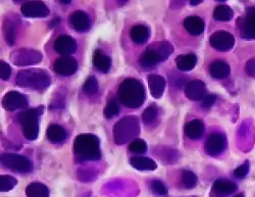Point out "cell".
I'll return each mask as SVG.
<instances>
[{"label":"cell","mask_w":255,"mask_h":197,"mask_svg":"<svg viewBox=\"0 0 255 197\" xmlns=\"http://www.w3.org/2000/svg\"><path fill=\"white\" fill-rule=\"evenodd\" d=\"M74 153L77 161H98L101 158L100 141L92 134H82L75 138Z\"/></svg>","instance_id":"6da1fadb"},{"label":"cell","mask_w":255,"mask_h":197,"mask_svg":"<svg viewBox=\"0 0 255 197\" xmlns=\"http://www.w3.org/2000/svg\"><path fill=\"white\" fill-rule=\"evenodd\" d=\"M118 95L124 105L139 108L145 101L144 86L136 79H127L120 85Z\"/></svg>","instance_id":"7a4b0ae2"},{"label":"cell","mask_w":255,"mask_h":197,"mask_svg":"<svg viewBox=\"0 0 255 197\" xmlns=\"http://www.w3.org/2000/svg\"><path fill=\"white\" fill-rule=\"evenodd\" d=\"M173 52L174 46L169 42H155L141 54L139 63L144 69H152L157 63L167 59Z\"/></svg>","instance_id":"3957f363"},{"label":"cell","mask_w":255,"mask_h":197,"mask_svg":"<svg viewBox=\"0 0 255 197\" xmlns=\"http://www.w3.org/2000/svg\"><path fill=\"white\" fill-rule=\"evenodd\" d=\"M15 82L19 87L43 91L50 86L51 79L49 74L43 70L29 69L19 71Z\"/></svg>","instance_id":"277c9868"},{"label":"cell","mask_w":255,"mask_h":197,"mask_svg":"<svg viewBox=\"0 0 255 197\" xmlns=\"http://www.w3.org/2000/svg\"><path fill=\"white\" fill-rule=\"evenodd\" d=\"M140 133V123L137 117L128 116L120 120L114 127V140L116 144L123 145L135 138Z\"/></svg>","instance_id":"5b68a950"},{"label":"cell","mask_w":255,"mask_h":197,"mask_svg":"<svg viewBox=\"0 0 255 197\" xmlns=\"http://www.w3.org/2000/svg\"><path fill=\"white\" fill-rule=\"evenodd\" d=\"M44 107L39 106L28 109L18 115V120L23 128L24 136L28 140H35L39 135V119L43 114Z\"/></svg>","instance_id":"8992f818"},{"label":"cell","mask_w":255,"mask_h":197,"mask_svg":"<svg viewBox=\"0 0 255 197\" xmlns=\"http://www.w3.org/2000/svg\"><path fill=\"white\" fill-rule=\"evenodd\" d=\"M1 164L4 168L20 174L29 173L33 168L32 163L27 158L18 155H12V153H4V155H2Z\"/></svg>","instance_id":"52a82bcc"},{"label":"cell","mask_w":255,"mask_h":197,"mask_svg":"<svg viewBox=\"0 0 255 197\" xmlns=\"http://www.w3.org/2000/svg\"><path fill=\"white\" fill-rule=\"evenodd\" d=\"M42 54L34 49L22 48L15 50L10 54L11 61L18 67H26V65L37 64L42 60Z\"/></svg>","instance_id":"ba28073f"},{"label":"cell","mask_w":255,"mask_h":197,"mask_svg":"<svg viewBox=\"0 0 255 197\" xmlns=\"http://www.w3.org/2000/svg\"><path fill=\"white\" fill-rule=\"evenodd\" d=\"M210 45L219 51H229L235 45V38L226 31H219L209 38Z\"/></svg>","instance_id":"9c48e42d"},{"label":"cell","mask_w":255,"mask_h":197,"mask_svg":"<svg viewBox=\"0 0 255 197\" xmlns=\"http://www.w3.org/2000/svg\"><path fill=\"white\" fill-rule=\"evenodd\" d=\"M28 104L27 96L17 91H8L2 98V106L8 112L26 108Z\"/></svg>","instance_id":"30bf717a"},{"label":"cell","mask_w":255,"mask_h":197,"mask_svg":"<svg viewBox=\"0 0 255 197\" xmlns=\"http://www.w3.org/2000/svg\"><path fill=\"white\" fill-rule=\"evenodd\" d=\"M227 139L223 134H211L205 142V152L210 157H217L225 150Z\"/></svg>","instance_id":"8fae6325"},{"label":"cell","mask_w":255,"mask_h":197,"mask_svg":"<svg viewBox=\"0 0 255 197\" xmlns=\"http://www.w3.org/2000/svg\"><path fill=\"white\" fill-rule=\"evenodd\" d=\"M54 71L60 76H72L78 70V62L72 56H62L55 60L54 62Z\"/></svg>","instance_id":"7c38bea8"},{"label":"cell","mask_w":255,"mask_h":197,"mask_svg":"<svg viewBox=\"0 0 255 197\" xmlns=\"http://www.w3.org/2000/svg\"><path fill=\"white\" fill-rule=\"evenodd\" d=\"M22 13L27 17H45L49 14V8L42 1H30L26 2L22 8Z\"/></svg>","instance_id":"4fadbf2b"},{"label":"cell","mask_w":255,"mask_h":197,"mask_svg":"<svg viewBox=\"0 0 255 197\" xmlns=\"http://www.w3.org/2000/svg\"><path fill=\"white\" fill-rule=\"evenodd\" d=\"M240 33L244 39H255V7L247 9L240 26Z\"/></svg>","instance_id":"5bb4252c"},{"label":"cell","mask_w":255,"mask_h":197,"mask_svg":"<svg viewBox=\"0 0 255 197\" xmlns=\"http://www.w3.org/2000/svg\"><path fill=\"white\" fill-rule=\"evenodd\" d=\"M54 50L61 55L70 56L76 52L77 43L72 37L68 35H61L54 42Z\"/></svg>","instance_id":"9a60e30c"},{"label":"cell","mask_w":255,"mask_h":197,"mask_svg":"<svg viewBox=\"0 0 255 197\" xmlns=\"http://www.w3.org/2000/svg\"><path fill=\"white\" fill-rule=\"evenodd\" d=\"M206 86L200 80L191 81L185 89L186 96L193 101L203 100L206 97Z\"/></svg>","instance_id":"2e32d148"},{"label":"cell","mask_w":255,"mask_h":197,"mask_svg":"<svg viewBox=\"0 0 255 197\" xmlns=\"http://www.w3.org/2000/svg\"><path fill=\"white\" fill-rule=\"evenodd\" d=\"M237 190V185L227 179L217 180L211 188L212 197H225L233 194Z\"/></svg>","instance_id":"e0dca14e"},{"label":"cell","mask_w":255,"mask_h":197,"mask_svg":"<svg viewBox=\"0 0 255 197\" xmlns=\"http://www.w3.org/2000/svg\"><path fill=\"white\" fill-rule=\"evenodd\" d=\"M70 21L73 28L79 32L88 31L91 27V21L88 14L82 10L73 12L70 16Z\"/></svg>","instance_id":"ac0fdd59"},{"label":"cell","mask_w":255,"mask_h":197,"mask_svg":"<svg viewBox=\"0 0 255 197\" xmlns=\"http://www.w3.org/2000/svg\"><path fill=\"white\" fill-rule=\"evenodd\" d=\"M183 25L186 31L193 36H198L202 34L205 27L204 21L198 16H188L187 18H185Z\"/></svg>","instance_id":"d6986e66"},{"label":"cell","mask_w":255,"mask_h":197,"mask_svg":"<svg viewBox=\"0 0 255 197\" xmlns=\"http://www.w3.org/2000/svg\"><path fill=\"white\" fill-rule=\"evenodd\" d=\"M148 85H149L150 93L154 98L158 99L162 96L165 89V80L163 77L159 75H150L148 77Z\"/></svg>","instance_id":"ffe728a7"},{"label":"cell","mask_w":255,"mask_h":197,"mask_svg":"<svg viewBox=\"0 0 255 197\" xmlns=\"http://www.w3.org/2000/svg\"><path fill=\"white\" fill-rule=\"evenodd\" d=\"M185 133L188 138L192 140L200 139L204 134V124L201 120H193L185 127Z\"/></svg>","instance_id":"44dd1931"},{"label":"cell","mask_w":255,"mask_h":197,"mask_svg":"<svg viewBox=\"0 0 255 197\" xmlns=\"http://www.w3.org/2000/svg\"><path fill=\"white\" fill-rule=\"evenodd\" d=\"M209 73L216 79H225L230 76V65L223 60H215L209 65Z\"/></svg>","instance_id":"7402d4cb"},{"label":"cell","mask_w":255,"mask_h":197,"mask_svg":"<svg viewBox=\"0 0 255 197\" xmlns=\"http://www.w3.org/2000/svg\"><path fill=\"white\" fill-rule=\"evenodd\" d=\"M177 67L180 71L188 72L193 70L197 63V56L194 53L181 54L176 59Z\"/></svg>","instance_id":"603a6c76"},{"label":"cell","mask_w":255,"mask_h":197,"mask_svg":"<svg viewBox=\"0 0 255 197\" xmlns=\"http://www.w3.org/2000/svg\"><path fill=\"white\" fill-rule=\"evenodd\" d=\"M94 67L101 73H108L112 68V59L100 50H96L93 54Z\"/></svg>","instance_id":"cb8c5ba5"},{"label":"cell","mask_w":255,"mask_h":197,"mask_svg":"<svg viewBox=\"0 0 255 197\" xmlns=\"http://www.w3.org/2000/svg\"><path fill=\"white\" fill-rule=\"evenodd\" d=\"M131 38L133 40V42H135L136 44H144L149 39L150 36V32L149 29H148L146 26L144 25H137L134 26L131 29Z\"/></svg>","instance_id":"d4e9b609"},{"label":"cell","mask_w":255,"mask_h":197,"mask_svg":"<svg viewBox=\"0 0 255 197\" xmlns=\"http://www.w3.org/2000/svg\"><path fill=\"white\" fill-rule=\"evenodd\" d=\"M46 136L50 142L60 143L62 141H65V139L67 138V132L66 130L59 125H50L47 128Z\"/></svg>","instance_id":"484cf974"},{"label":"cell","mask_w":255,"mask_h":197,"mask_svg":"<svg viewBox=\"0 0 255 197\" xmlns=\"http://www.w3.org/2000/svg\"><path fill=\"white\" fill-rule=\"evenodd\" d=\"M130 164L133 168L139 171H154L157 168V165L153 160L143 157L132 158Z\"/></svg>","instance_id":"4316f807"},{"label":"cell","mask_w":255,"mask_h":197,"mask_svg":"<svg viewBox=\"0 0 255 197\" xmlns=\"http://www.w3.org/2000/svg\"><path fill=\"white\" fill-rule=\"evenodd\" d=\"M27 197H49L47 186L39 182H33L26 187Z\"/></svg>","instance_id":"83f0119b"},{"label":"cell","mask_w":255,"mask_h":197,"mask_svg":"<svg viewBox=\"0 0 255 197\" xmlns=\"http://www.w3.org/2000/svg\"><path fill=\"white\" fill-rule=\"evenodd\" d=\"M234 15V11L232 10V8L228 5H219L215 8L214 11V16L217 20H221V21H227L230 20Z\"/></svg>","instance_id":"f1b7e54d"},{"label":"cell","mask_w":255,"mask_h":197,"mask_svg":"<svg viewBox=\"0 0 255 197\" xmlns=\"http://www.w3.org/2000/svg\"><path fill=\"white\" fill-rule=\"evenodd\" d=\"M197 176L191 171H184L182 174V184L186 189H192L197 184Z\"/></svg>","instance_id":"f546056e"},{"label":"cell","mask_w":255,"mask_h":197,"mask_svg":"<svg viewBox=\"0 0 255 197\" xmlns=\"http://www.w3.org/2000/svg\"><path fill=\"white\" fill-rule=\"evenodd\" d=\"M158 111L155 105L148 106L142 114V120L145 125H151L155 122L157 118Z\"/></svg>","instance_id":"4dcf8cb0"},{"label":"cell","mask_w":255,"mask_h":197,"mask_svg":"<svg viewBox=\"0 0 255 197\" xmlns=\"http://www.w3.org/2000/svg\"><path fill=\"white\" fill-rule=\"evenodd\" d=\"M16 179L12 176H9V175H1L0 176V191L8 192L16 185Z\"/></svg>","instance_id":"1f68e13d"},{"label":"cell","mask_w":255,"mask_h":197,"mask_svg":"<svg viewBox=\"0 0 255 197\" xmlns=\"http://www.w3.org/2000/svg\"><path fill=\"white\" fill-rule=\"evenodd\" d=\"M83 90H84L85 93H86L89 96L95 95L97 93V91H98V82H97V80L94 76L89 77L86 81H85L84 86H83Z\"/></svg>","instance_id":"d6a6232c"},{"label":"cell","mask_w":255,"mask_h":197,"mask_svg":"<svg viewBox=\"0 0 255 197\" xmlns=\"http://www.w3.org/2000/svg\"><path fill=\"white\" fill-rule=\"evenodd\" d=\"M120 112H121V107L119 103L116 100L112 99L108 102V104H106L104 108V117L106 119H113L116 116H118Z\"/></svg>","instance_id":"836d02e7"},{"label":"cell","mask_w":255,"mask_h":197,"mask_svg":"<svg viewBox=\"0 0 255 197\" xmlns=\"http://www.w3.org/2000/svg\"><path fill=\"white\" fill-rule=\"evenodd\" d=\"M129 149L131 152L134 153H145L147 150V144L144 140L135 139L130 143Z\"/></svg>","instance_id":"e575fe53"},{"label":"cell","mask_w":255,"mask_h":197,"mask_svg":"<svg viewBox=\"0 0 255 197\" xmlns=\"http://www.w3.org/2000/svg\"><path fill=\"white\" fill-rule=\"evenodd\" d=\"M150 189L152 190L153 193H155L157 195H166L167 194V188L165 187V185L162 182H160L158 180L151 182Z\"/></svg>","instance_id":"d590c367"},{"label":"cell","mask_w":255,"mask_h":197,"mask_svg":"<svg viewBox=\"0 0 255 197\" xmlns=\"http://www.w3.org/2000/svg\"><path fill=\"white\" fill-rule=\"evenodd\" d=\"M11 75V68L10 65L5 61H0V78L6 81L9 79Z\"/></svg>","instance_id":"8d00e7d4"},{"label":"cell","mask_w":255,"mask_h":197,"mask_svg":"<svg viewBox=\"0 0 255 197\" xmlns=\"http://www.w3.org/2000/svg\"><path fill=\"white\" fill-rule=\"evenodd\" d=\"M249 169H250V164L246 162L245 164H243L242 166H240L235 170V172H234V176H235L237 179H243L247 176Z\"/></svg>","instance_id":"74e56055"},{"label":"cell","mask_w":255,"mask_h":197,"mask_svg":"<svg viewBox=\"0 0 255 197\" xmlns=\"http://www.w3.org/2000/svg\"><path fill=\"white\" fill-rule=\"evenodd\" d=\"M216 100H217V96H216V95L208 94V95H206V97L202 100V105H203L204 107H206V108H209V107H211L212 105L215 104Z\"/></svg>","instance_id":"f35d334b"},{"label":"cell","mask_w":255,"mask_h":197,"mask_svg":"<svg viewBox=\"0 0 255 197\" xmlns=\"http://www.w3.org/2000/svg\"><path fill=\"white\" fill-rule=\"evenodd\" d=\"M245 70H246V73H247L249 76L255 78V58L250 59V60L246 63Z\"/></svg>","instance_id":"ab89813d"},{"label":"cell","mask_w":255,"mask_h":197,"mask_svg":"<svg viewBox=\"0 0 255 197\" xmlns=\"http://www.w3.org/2000/svg\"><path fill=\"white\" fill-rule=\"evenodd\" d=\"M202 1H200V0H193V1H190V4L191 5H197V4H200Z\"/></svg>","instance_id":"60d3db41"},{"label":"cell","mask_w":255,"mask_h":197,"mask_svg":"<svg viewBox=\"0 0 255 197\" xmlns=\"http://www.w3.org/2000/svg\"><path fill=\"white\" fill-rule=\"evenodd\" d=\"M61 3H65V4H69V3H71V1L70 0H67V1H60Z\"/></svg>","instance_id":"b9f144b4"},{"label":"cell","mask_w":255,"mask_h":197,"mask_svg":"<svg viewBox=\"0 0 255 197\" xmlns=\"http://www.w3.org/2000/svg\"><path fill=\"white\" fill-rule=\"evenodd\" d=\"M234 197H245V196H244V194H238V195L234 196Z\"/></svg>","instance_id":"7bdbcfd3"}]
</instances>
